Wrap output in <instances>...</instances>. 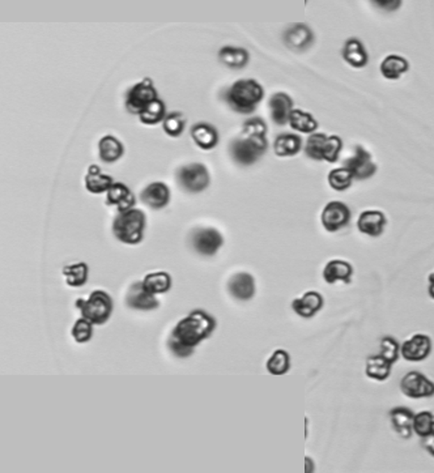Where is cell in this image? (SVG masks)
I'll return each mask as SVG.
<instances>
[{"mask_svg":"<svg viewBox=\"0 0 434 473\" xmlns=\"http://www.w3.org/2000/svg\"><path fill=\"white\" fill-rule=\"evenodd\" d=\"M268 127L261 116L247 119L242 126L240 137L232 141L231 155L234 161L242 166H250L262 157L268 149Z\"/></svg>","mask_w":434,"mask_h":473,"instance_id":"1","label":"cell"},{"mask_svg":"<svg viewBox=\"0 0 434 473\" xmlns=\"http://www.w3.org/2000/svg\"><path fill=\"white\" fill-rule=\"evenodd\" d=\"M215 328L216 319L204 310L196 309L176 325L171 332V339L185 347L195 349L201 341L211 336Z\"/></svg>","mask_w":434,"mask_h":473,"instance_id":"2","label":"cell"},{"mask_svg":"<svg viewBox=\"0 0 434 473\" xmlns=\"http://www.w3.org/2000/svg\"><path fill=\"white\" fill-rule=\"evenodd\" d=\"M265 89L254 79H240L225 93L226 104L240 114H251L262 102Z\"/></svg>","mask_w":434,"mask_h":473,"instance_id":"3","label":"cell"},{"mask_svg":"<svg viewBox=\"0 0 434 473\" xmlns=\"http://www.w3.org/2000/svg\"><path fill=\"white\" fill-rule=\"evenodd\" d=\"M146 215L141 210L132 208L119 213L113 221V233L118 241L126 245H138L143 241Z\"/></svg>","mask_w":434,"mask_h":473,"instance_id":"4","label":"cell"},{"mask_svg":"<svg viewBox=\"0 0 434 473\" xmlns=\"http://www.w3.org/2000/svg\"><path fill=\"white\" fill-rule=\"evenodd\" d=\"M343 149V140L336 135L327 137L323 132H314L307 140L305 153L309 158L316 161H326L335 164L339 160Z\"/></svg>","mask_w":434,"mask_h":473,"instance_id":"5","label":"cell"},{"mask_svg":"<svg viewBox=\"0 0 434 473\" xmlns=\"http://www.w3.org/2000/svg\"><path fill=\"white\" fill-rule=\"evenodd\" d=\"M76 306L82 316L91 323L101 326L105 325L113 313V298L104 290H95L88 300L79 298Z\"/></svg>","mask_w":434,"mask_h":473,"instance_id":"6","label":"cell"},{"mask_svg":"<svg viewBox=\"0 0 434 473\" xmlns=\"http://www.w3.org/2000/svg\"><path fill=\"white\" fill-rule=\"evenodd\" d=\"M157 98H159L157 91L153 85L152 79L146 77L128 91L127 97H126V109L128 113L139 116L149 104H152Z\"/></svg>","mask_w":434,"mask_h":473,"instance_id":"7","label":"cell"},{"mask_svg":"<svg viewBox=\"0 0 434 473\" xmlns=\"http://www.w3.org/2000/svg\"><path fill=\"white\" fill-rule=\"evenodd\" d=\"M178 180L180 186L187 192L198 194L210 186L211 178L208 169L201 162H194L180 169Z\"/></svg>","mask_w":434,"mask_h":473,"instance_id":"8","label":"cell"},{"mask_svg":"<svg viewBox=\"0 0 434 473\" xmlns=\"http://www.w3.org/2000/svg\"><path fill=\"white\" fill-rule=\"evenodd\" d=\"M350 207L343 201H330L322 210L320 221L322 225L329 233H335L350 224Z\"/></svg>","mask_w":434,"mask_h":473,"instance_id":"9","label":"cell"},{"mask_svg":"<svg viewBox=\"0 0 434 473\" xmlns=\"http://www.w3.org/2000/svg\"><path fill=\"white\" fill-rule=\"evenodd\" d=\"M344 168L348 169L353 176V179L357 180L371 178L377 171V165L373 161L371 152H368L361 146H356L353 156L344 161Z\"/></svg>","mask_w":434,"mask_h":473,"instance_id":"10","label":"cell"},{"mask_svg":"<svg viewBox=\"0 0 434 473\" xmlns=\"http://www.w3.org/2000/svg\"><path fill=\"white\" fill-rule=\"evenodd\" d=\"M223 245V234L215 228H199L192 234V246L203 256L216 255Z\"/></svg>","mask_w":434,"mask_h":473,"instance_id":"11","label":"cell"},{"mask_svg":"<svg viewBox=\"0 0 434 473\" xmlns=\"http://www.w3.org/2000/svg\"><path fill=\"white\" fill-rule=\"evenodd\" d=\"M403 394L411 399L434 396V383L419 371L407 373L401 380Z\"/></svg>","mask_w":434,"mask_h":473,"instance_id":"12","label":"cell"},{"mask_svg":"<svg viewBox=\"0 0 434 473\" xmlns=\"http://www.w3.org/2000/svg\"><path fill=\"white\" fill-rule=\"evenodd\" d=\"M283 41L290 50L305 52L314 42V33L307 24L296 22L286 29Z\"/></svg>","mask_w":434,"mask_h":473,"instance_id":"13","label":"cell"},{"mask_svg":"<svg viewBox=\"0 0 434 473\" xmlns=\"http://www.w3.org/2000/svg\"><path fill=\"white\" fill-rule=\"evenodd\" d=\"M432 352V340L426 335H414L403 343L401 353L403 358L410 362H420L428 357Z\"/></svg>","mask_w":434,"mask_h":473,"instance_id":"14","label":"cell"},{"mask_svg":"<svg viewBox=\"0 0 434 473\" xmlns=\"http://www.w3.org/2000/svg\"><path fill=\"white\" fill-rule=\"evenodd\" d=\"M325 305L323 295L316 290H310L302 295L301 298H295L292 302V309L297 316L305 319H310L322 310Z\"/></svg>","mask_w":434,"mask_h":473,"instance_id":"15","label":"cell"},{"mask_svg":"<svg viewBox=\"0 0 434 473\" xmlns=\"http://www.w3.org/2000/svg\"><path fill=\"white\" fill-rule=\"evenodd\" d=\"M141 201L153 210L165 208L170 201V189L164 182H152L140 194Z\"/></svg>","mask_w":434,"mask_h":473,"instance_id":"16","label":"cell"},{"mask_svg":"<svg viewBox=\"0 0 434 473\" xmlns=\"http://www.w3.org/2000/svg\"><path fill=\"white\" fill-rule=\"evenodd\" d=\"M386 216L381 210H364L357 220V229L365 235L380 237L386 226Z\"/></svg>","mask_w":434,"mask_h":473,"instance_id":"17","label":"cell"},{"mask_svg":"<svg viewBox=\"0 0 434 473\" xmlns=\"http://www.w3.org/2000/svg\"><path fill=\"white\" fill-rule=\"evenodd\" d=\"M126 304L128 307L135 309V310H155L160 306V301L153 295L148 293L141 283H134L130 286L127 297H126Z\"/></svg>","mask_w":434,"mask_h":473,"instance_id":"18","label":"cell"},{"mask_svg":"<svg viewBox=\"0 0 434 473\" xmlns=\"http://www.w3.org/2000/svg\"><path fill=\"white\" fill-rule=\"evenodd\" d=\"M107 206H117L119 213L132 210L137 204V199L131 189L122 182H114V185L107 191L106 195Z\"/></svg>","mask_w":434,"mask_h":473,"instance_id":"19","label":"cell"},{"mask_svg":"<svg viewBox=\"0 0 434 473\" xmlns=\"http://www.w3.org/2000/svg\"><path fill=\"white\" fill-rule=\"evenodd\" d=\"M341 56L344 62L353 68H364L369 62V54L364 43L356 37H350L346 41L341 50Z\"/></svg>","mask_w":434,"mask_h":473,"instance_id":"20","label":"cell"},{"mask_svg":"<svg viewBox=\"0 0 434 473\" xmlns=\"http://www.w3.org/2000/svg\"><path fill=\"white\" fill-rule=\"evenodd\" d=\"M270 111L271 118L279 126H284L288 123L289 116L293 110V100L290 95H286L284 92H277L271 95L270 101Z\"/></svg>","mask_w":434,"mask_h":473,"instance_id":"21","label":"cell"},{"mask_svg":"<svg viewBox=\"0 0 434 473\" xmlns=\"http://www.w3.org/2000/svg\"><path fill=\"white\" fill-rule=\"evenodd\" d=\"M228 289L235 300L249 301L255 295V280L253 274L238 272L232 276L228 283Z\"/></svg>","mask_w":434,"mask_h":473,"instance_id":"22","label":"cell"},{"mask_svg":"<svg viewBox=\"0 0 434 473\" xmlns=\"http://www.w3.org/2000/svg\"><path fill=\"white\" fill-rule=\"evenodd\" d=\"M352 276H353V265L346 261H339V259L330 261L323 268V279L327 284H335L339 281L344 284H350Z\"/></svg>","mask_w":434,"mask_h":473,"instance_id":"23","label":"cell"},{"mask_svg":"<svg viewBox=\"0 0 434 473\" xmlns=\"http://www.w3.org/2000/svg\"><path fill=\"white\" fill-rule=\"evenodd\" d=\"M191 137L194 143L203 150H211L219 144V132L207 122H199L191 127Z\"/></svg>","mask_w":434,"mask_h":473,"instance_id":"24","label":"cell"},{"mask_svg":"<svg viewBox=\"0 0 434 473\" xmlns=\"http://www.w3.org/2000/svg\"><path fill=\"white\" fill-rule=\"evenodd\" d=\"M219 59L232 70H242L249 64L250 54L244 47L223 46L219 52Z\"/></svg>","mask_w":434,"mask_h":473,"instance_id":"25","label":"cell"},{"mask_svg":"<svg viewBox=\"0 0 434 473\" xmlns=\"http://www.w3.org/2000/svg\"><path fill=\"white\" fill-rule=\"evenodd\" d=\"M114 185V180L110 176L102 174L101 169L97 165H91L85 176V189L91 194H102L107 192Z\"/></svg>","mask_w":434,"mask_h":473,"instance_id":"26","label":"cell"},{"mask_svg":"<svg viewBox=\"0 0 434 473\" xmlns=\"http://www.w3.org/2000/svg\"><path fill=\"white\" fill-rule=\"evenodd\" d=\"M390 419H392V426L395 431L402 437V438H411L413 433V420H414V413L408 408L398 407L394 408L390 412Z\"/></svg>","mask_w":434,"mask_h":473,"instance_id":"27","label":"cell"},{"mask_svg":"<svg viewBox=\"0 0 434 473\" xmlns=\"http://www.w3.org/2000/svg\"><path fill=\"white\" fill-rule=\"evenodd\" d=\"M302 148V139L297 134H280L274 143V150L279 157H293Z\"/></svg>","mask_w":434,"mask_h":473,"instance_id":"28","label":"cell"},{"mask_svg":"<svg viewBox=\"0 0 434 473\" xmlns=\"http://www.w3.org/2000/svg\"><path fill=\"white\" fill-rule=\"evenodd\" d=\"M288 123L292 130H295L297 132H302V134H314L317 132L319 128V123L314 116H311L310 113L304 111L301 109H293Z\"/></svg>","mask_w":434,"mask_h":473,"instance_id":"29","label":"cell"},{"mask_svg":"<svg viewBox=\"0 0 434 473\" xmlns=\"http://www.w3.org/2000/svg\"><path fill=\"white\" fill-rule=\"evenodd\" d=\"M410 68V63L401 55H389L381 63V74L387 80H398Z\"/></svg>","mask_w":434,"mask_h":473,"instance_id":"30","label":"cell"},{"mask_svg":"<svg viewBox=\"0 0 434 473\" xmlns=\"http://www.w3.org/2000/svg\"><path fill=\"white\" fill-rule=\"evenodd\" d=\"M98 150H100L101 161L105 164H114L125 153L123 144L118 140L117 137H110V135L104 137L100 140Z\"/></svg>","mask_w":434,"mask_h":473,"instance_id":"31","label":"cell"},{"mask_svg":"<svg viewBox=\"0 0 434 473\" xmlns=\"http://www.w3.org/2000/svg\"><path fill=\"white\" fill-rule=\"evenodd\" d=\"M141 284L150 295H162L169 292L171 288V277L168 272H153L147 274Z\"/></svg>","mask_w":434,"mask_h":473,"instance_id":"32","label":"cell"},{"mask_svg":"<svg viewBox=\"0 0 434 473\" xmlns=\"http://www.w3.org/2000/svg\"><path fill=\"white\" fill-rule=\"evenodd\" d=\"M392 366V364L386 358L382 357L381 355L371 356L366 359L365 373L368 378L383 382L390 377Z\"/></svg>","mask_w":434,"mask_h":473,"instance_id":"33","label":"cell"},{"mask_svg":"<svg viewBox=\"0 0 434 473\" xmlns=\"http://www.w3.org/2000/svg\"><path fill=\"white\" fill-rule=\"evenodd\" d=\"M166 114V106L164 104L162 100H155L152 104H149L140 114H139V119L143 125L147 126H155L159 125L161 122H164Z\"/></svg>","mask_w":434,"mask_h":473,"instance_id":"34","label":"cell"},{"mask_svg":"<svg viewBox=\"0 0 434 473\" xmlns=\"http://www.w3.org/2000/svg\"><path fill=\"white\" fill-rule=\"evenodd\" d=\"M63 274L65 276V283L70 286L79 288L83 286L88 281V274H89V267L88 264L82 263L72 264V265H65L63 268Z\"/></svg>","mask_w":434,"mask_h":473,"instance_id":"35","label":"cell"},{"mask_svg":"<svg viewBox=\"0 0 434 473\" xmlns=\"http://www.w3.org/2000/svg\"><path fill=\"white\" fill-rule=\"evenodd\" d=\"M267 370L272 375H284L290 369V356L284 349H276L267 361Z\"/></svg>","mask_w":434,"mask_h":473,"instance_id":"36","label":"cell"},{"mask_svg":"<svg viewBox=\"0 0 434 473\" xmlns=\"http://www.w3.org/2000/svg\"><path fill=\"white\" fill-rule=\"evenodd\" d=\"M327 180H329L331 189L341 192V191L350 189L352 186L353 176L348 169L343 166V168L332 169L329 173Z\"/></svg>","mask_w":434,"mask_h":473,"instance_id":"37","label":"cell"},{"mask_svg":"<svg viewBox=\"0 0 434 473\" xmlns=\"http://www.w3.org/2000/svg\"><path fill=\"white\" fill-rule=\"evenodd\" d=\"M164 132L170 137H178L186 128V116L180 111H171L162 122Z\"/></svg>","mask_w":434,"mask_h":473,"instance_id":"38","label":"cell"},{"mask_svg":"<svg viewBox=\"0 0 434 473\" xmlns=\"http://www.w3.org/2000/svg\"><path fill=\"white\" fill-rule=\"evenodd\" d=\"M434 431V414L432 412H420L417 414H414V420H413V431L419 435V437H425L429 433Z\"/></svg>","mask_w":434,"mask_h":473,"instance_id":"39","label":"cell"},{"mask_svg":"<svg viewBox=\"0 0 434 473\" xmlns=\"http://www.w3.org/2000/svg\"><path fill=\"white\" fill-rule=\"evenodd\" d=\"M381 355L382 357L386 358L392 365H394L399 355H401V346L399 343L392 336L383 337L381 340Z\"/></svg>","mask_w":434,"mask_h":473,"instance_id":"40","label":"cell"},{"mask_svg":"<svg viewBox=\"0 0 434 473\" xmlns=\"http://www.w3.org/2000/svg\"><path fill=\"white\" fill-rule=\"evenodd\" d=\"M72 336L77 343H88L93 336V323H91L88 319L82 318L76 320L72 328Z\"/></svg>","mask_w":434,"mask_h":473,"instance_id":"41","label":"cell"},{"mask_svg":"<svg viewBox=\"0 0 434 473\" xmlns=\"http://www.w3.org/2000/svg\"><path fill=\"white\" fill-rule=\"evenodd\" d=\"M168 346H169L170 350H171L177 357H190L191 355L195 352L194 348L185 347V346H182L178 341H176L174 339H171V337H170L169 341H168Z\"/></svg>","mask_w":434,"mask_h":473,"instance_id":"42","label":"cell"},{"mask_svg":"<svg viewBox=\"0 0 434 473\" xmlns=\"http://www.w3.org/2000/svg\"><path fill=\"white\" fill-rule=\"evenodd\" d=\"M423 447L432 456H434V431L423 437Z\"/></svg>","mask_w":434,"mask_h":473,"instance_id":"43","label":"cell"},{"mask_svg":"<svg viewBox=\"0 0 434 473\" xmlns=\"http://www.w3.org/2000/svg\"><path fill=\"white\" fill-rule=\"evenodd\" d=\"M429 295L434 300V272L429 276Z\"/></svg>","mask_w":434,"mask_h":473,"instance_id":"44","label":"cell"}]
</instances>
